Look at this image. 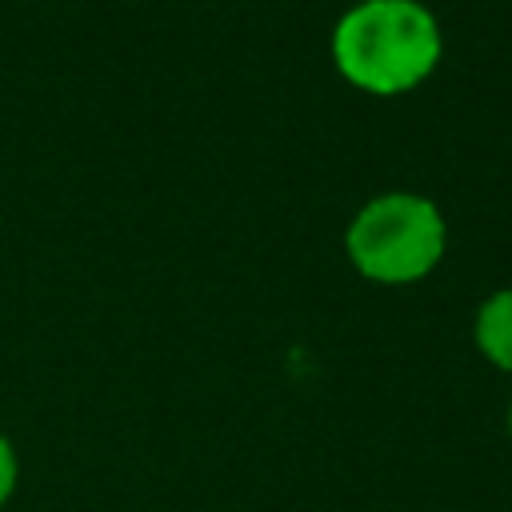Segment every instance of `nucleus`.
<instances>
[{
  "mask_svg": "<svg viewBox=\"0 0 512 512\" xmlns=\"http://www.w3.org/2000/svg\"><path fill=\"white\" fill-rule=\"evenodd\" d=\"M444 40L420 0H360L332 28L336 72L368 96H400L440 64Z\"/></svg>",
  "mask_w": 512,
  "mask_h": 512,
  "instance_id": "obj_1",
  "label": "nucleus"
},
{
  "mask_svg": "<svg viewBox=\"0 0 512 512\" xmlns=\"http://www.w3.org/2000/svg\"><path fill=\"white\" fill-rule=\"evenodd\" d=\"M448 244L440 208L420 192L372 196L344 232L352 268L372 284H416L424 280Z\"/></svg>",
  "mask_w": 512,
  "mask_h": 512,
  "instance_id": "obj_2",
  "label": "nucleus"
},
{
  "mask_svg": "<svg viewBox=\"0 0 512 512\" xmlns=\"http://www.w3.org/2000/svg\"><path fill=\"white\" fill-rule=\"evenodd\" d=\"M472 340L492 368L512 376V288H496L480 300L472 316Z\"/></svg>",
  "mask_w": 512,
  "mask_h": 512,
  "instance_id": "obj_3",
  "label": "nucleus"
},
{
  "mask_svg": "<svg viewBox=\"0 0 512 512\" xmlns=\"http://www.w3.org/2000/svg\"><path fill=\"white\" fill-rule=\"evenodd\" d=\"M16 484H20V456H16V444L8 440V432L0 428V508L16 496Z\"/></svg>",
  "mask_w": 512,
  "mask_h": 512,
  "instance_id": "obj_4",
  "label": "nucleus"
},
{
  "mask_svg": "<svg viewBox=\"0 0 512 512\" xmlns=\"http://www.w3.org/2000/svg\"><path fill=\"white\" fill-rule=\"evenodd\" d=\"M508 444H512V396H508Z\"/></svg>",
  "mask_w": 512,
  "mask_h": 512,
  "instance_id": "obj_5",
  "label": "nucleus"
}]
</instances>
